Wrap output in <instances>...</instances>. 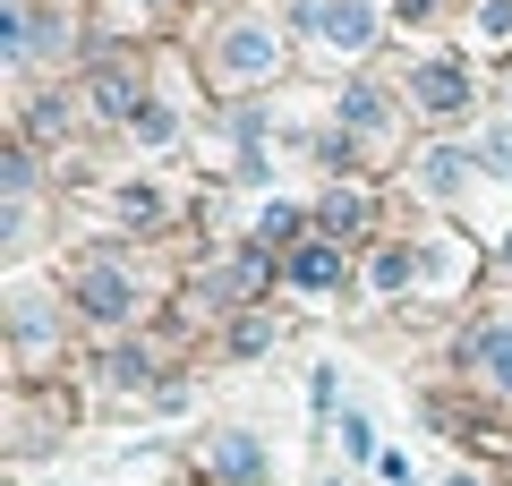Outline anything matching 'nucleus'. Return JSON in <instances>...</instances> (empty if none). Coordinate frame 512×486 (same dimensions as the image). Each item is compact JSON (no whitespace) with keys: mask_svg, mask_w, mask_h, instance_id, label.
Segmentation results:
<instances>
[{"mask_svg":"<svg viewBox=\"0 0 512 486\" xmlns=\"http://www.w3.org/2000/svg\"><path fill=\"white\" fill-rule=\"evenodd\" d=\"M308 26H316V43L342 52V60H359L367 43H376V9H367V0H308Z\"/></svg>","mask_w":512,"mask_h":486,"instance_id":"f257e3e1","label":"nucleus"},{"mask_svg":"<svg viewBox=\"0 0 512 486\" xmlns=\"http://www.w3.org/2000/svg\"><path fill=\"white\" fill-rule=\"evenodd\" d=\"M478 94H470V77L453 69V60H427V69H410V111L419 120H461Z\"/></svg>","mask_w":512,"mask_h":486,"instance_id":"f03ea898","label":"nucleus"},{"mask_svg":"<svg viewBox=\"0 0 512 486\" xmlns=\"http://www.w3.org/2000/svg\"><path fill=\"white\" fill-rule=\"evenodd\" d=\"M77 307H86L94 324H128L137 316V282H128L120 265H86L77 273Z\"/></svg>","mask_w":512,"mask_h":486,"instance_id":"7ed1b4c3","label":"nucleus"},{"mask_svg":"<svg viewBox=\"0 0 512 486\" xmlns=\"http://www.w3.org/2000/svg\"><path fill=\"white\" fill-rule=\"evenodd\" d=\"M461 367H470L478 384H495V393H512V316H487L461 342Z\"/></svg>","mask_w":512,"mask_h":486,"instance_id":"20e7f679","label":"nucleus"},{"mask_svg":"<svg viewBox=\"0 0 512 486\" xmlns=\"http://www.w3.org/2000/svg\"><path fill=\"white\" fill-rule=\"evenodd\" d=\"M214 69L222 77H274L282 69V43L265 35V26H231V35L214 43Z\"/></svg>","mask_w":512,"mask_h":486,"instance_id":"39448f33","label":"nucleus"},{"mask_svg":"<svg viewBox=\"0 0 512 486\" xmlns=\"http://www.w3.org/2000/svg\"><path fill=\"white\" fill-rule=\"evenodd\" d=\"M86 94H94V111H103V120H137V103H146V94H137V69H128V60H103V69L86 77Z\"/></svg>","mask_w":512,"mask_h":486,"instance_id":"423d86ee","label":"nucleus"},{"mask_svg":"<svg viewBox=\"0 0 512 486\" xmlns=\"http://www.w3.org/2000/svg\"><path fill=\"white\" fill-rule=\"evenodd\" d=\"M205 461H214V478L222 486H256V478H265V452H256V435H214V452H205Z\"/></svg>","mask_w":512,"mask_h":486,"instance_id":"0eeeda50","label":"nucleus"},{"mask_svg":"<svg viewBox=\"0 0 512 486\" xmlns=\"http://www.w3.org/2000/svg\"><path fill=\"white\" fill-rule=\"evenodd\" d=\"M291 282L299 290H333V282H342V239H308V248H291Z\"/></svg>","mask_w":512,"mask_h":486,"instance_id":"6e6552de","label":"nucleus"},{"mask_svg":"<svg viewBox=\"0 0 512 486\" xmlns=\"http://www.w3.org/2000/svg\"><path fill=\"white\" fill-rule=\"evenodd\" d=\"M316 222H325V239H359L367 231V188H333V197L316 205Z\"/></svg>","mask_w":512,"mask_h":486,"instance_id":"1a4fd4ad","label":"nucleus"},{"mask_svg":"<svg viewBox=\"0 0 512 486\" xmlns=\"http://www.w3.org/2000/svg\"><path fill=\"white\" fill-rule=\"evenodd\" d=\"M470 162H478V154H461V145H436V154L419 162V188H427V197H453V188H461V171H470Z\"/></svg>","mask_w":512,"mask_h":486,"instance_id":"9d476101","label":"nucleus"},{"mask_svg":"<svg viewBox=\"0 0 512 486\" xmlns=\"http://www.w3.org/2000/svg\"><path fill=\"white\" fill-rule=\"evenodd\" d=\"M18 342H26V350H43V342H52V316H43V290H18Z\"/></svg>","mask_w":512,"mask_h":486,"instance_id":"9b49d317","label":"nucleus"},{"mask_svg":"<svg viewBox=\"0 0 512 486\" xmlns=\"http://www.w3.org/2000/svg\"><path fill=\"white\" fill-rule=\"evenodd\" d=\"M342 120L376 137V128H384V94H376V86H350V94H342Z\"/></svg>","mask_w":512,"mask_h":486,"instance_id":"f8f14e48","label":"nucleus"},{"mask_svg":"<svg viewBox=\"0 0 512 486\" xmlns=\"http://www.w3.org/2000/svg\"><path fill=\"white\" fill-rule=\"evenodd\" d=\"M291 231H299L291 205H265V214H256V248H291Z\"/></svg>","mask_w":512,"mask_h":486,"instance_id":"ddd939ff","label":"nucleus"},{"mask_svg":"<svg viewBox=\"0 0 512 486\" xmlns=\"http://www.w3.org/2000/svg\"><path fill=\"white\" fill-rule=\"evenodd\" d=\"M470 154H478V162H495V180H512V128H478Z\"/></svg>","mask_w":512,"mask_h":486,"instance_id":"4468645a","label":"nucleus"},{"mask_svg":"<svg viewBox=\"0 0 512 486\" xmlns=\"http://www.w3.org/2000/svg\"><path fill=\"white\" fill-rule=\"evenodd\" d=\"M171 137H180V120H171L163 103H154V111H137V145H171Z\"/></svg>","mask_w":512,"mask_h":486,"instance_id":"2eb2a0df","label":"nucleus"},{"mask_svg":"<svg viewBox=\"0 0 512 486\" xmlns=\"http://www.w3.org/2000/svg\"><path fill=\"white\" fill-rule=\"evenodd\" d=\"M478 26H487L478 43H512V0H478Z\"/></svg>","mask_w":512,"mask_h":486,"instance_id":"dca6fc26","label":"nucleus"},{"mask_svg":"<svg viewBox=\"0 0 512 486\" xmlns=\"http://www.w3.org/2000/svg\"><path fill=\"white\" fill-rule=\"evenodd\" d=\"M342 452H359V461H367V452H376V435H367V418H359V410L342 418Z\"/></svg>","mask_w":512,"mask_h":486,"instance_id":"f3484780","label":"nucleus"},{"mask_svg":"<svg viewBox=\"0 0 512 486\" xmlns=\"http://www.w3.org/2000/svg\"><path fill=\"white\" fill-rule=\"evenodd\" d=\"M444 486H478V478H444Z\"/></svg>","mask_w":512,"mask_h":486,"instance_id":"a211bd4d","label":"nucleus"}]
</instances>
